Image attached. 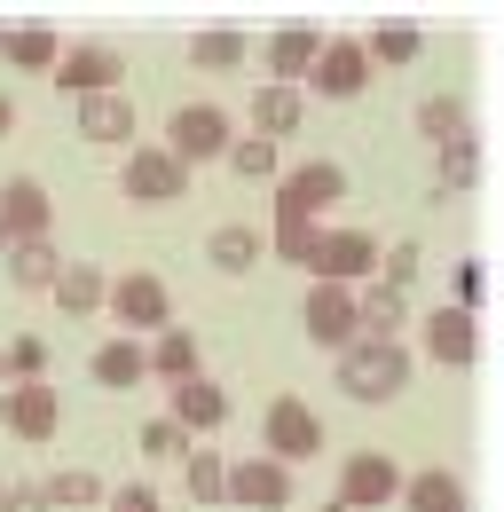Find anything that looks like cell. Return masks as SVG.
I'll return each mask as SVG.
<instances>
[{
    "mask_svg": "<svg viewBox=\"0 0 504 512\" xmlns=\"http://www.w3.org/2000/svg\"><path fill=\"white\" fill-rule=\"evenodd\" d=\"M402 386H410L402 339H355V347L339 355V394H347V402H394Z\"/></svg>",
    "mask_w": 504,
    "mask_h": 512,
    "instance_id": "1",
    "label": "cell"
},
{
    "mask_svg": "<svg viewBox=\"0 0 504 512\" xmlns=\"http://www.w3.org/2000/svg\"><path fill=\"white\" fill-rule=\"evenodd\" d=\"M119 190H126V205H182L189 197V166L166 150V142H142V150H126Z\"/></svg>",
    "mask_w": 504,
    "mask_h": 512,
    "instance_id": "2",
    "label": "cell"
},
{
    "mask_svg": "<svg viewBox=\"0 0 504 512\" xmlns=\"http://www.w3.org/2000/svg\"><path fill=\"white\" fill-rule=\"evenodd\" d=\"M229 142H237V127H229V111H221V103H182V111L166 119V150H174L182 166L229 158Z\"/></svg>",
    "mask_w": 504,
    "mask_h": 512,
    "instance_id": "3",
    "label": "cell"
},
{
    "mask_svg": "<svg viewBox=\"0 0 504 512\" xmlns=\"http://www.w3.org/2000/svg\"><path fill=\"white\" fill-rule=\"evenodd\" d=\"M111 316L126 323V339H134V331L158 339V331L174 323V292H166L150 268H126V276H111Z\"/></svg>",
    "mask_w": 504,
    "mask_h": 512,
    "instance_id": "4",
    "label": "cell"
},
{
    "mask_svg": "<svg viewBox=\"0 0 504 512\" xmlns=\"http://www.w3.org/2000/svg\"><path fill=\"white\" fill-rule=\"evenodd\" d=\"M260 442H268L276 465H300V457L323 449V418H315L300 394H276V402H268V418H260Z\"/></svg>",
    "mask_w": 504,
    "mask_h": 512,
    "instance_id": "5",
    "label": "cell"
},
{
    "mask_svg": "<svg viewBox=\"0 0 504 512\" xmlns=\"http://www.w3.org/2000/svg\"><path fill=\"white\" fill-rule=\"evenodd\" d=\"M300 323H308V339L315 347H355L363 339V300L347 292V284H308V308H300Z\"/></svg>",
    "mask_w": 504,
    "mask_h": 512,
    "instance_id": "6",
    "label": "cell"
},
{
    "mask_svg": "<svg viewBox=\"0 0 504 512\" xmlns=\"http://www.w3.org/2000/svg\"><path fill=\"white\" fill-rule=\"evenodd\" d=\"M119 79H126V56L111 48V40H79V48H63V64H56V87L63 95H119Z\"/></svg>",
    "mask_w": 504,
    "mask_h": 512,
    "instance_id": "7",
    "label": "cell"
},
{
    "mask_svg": "<svg viewBox=\"0 0 504 512\" xmlns=\"http://www.w3.org/2000/svg\"><path fill=\"white\" fill-rule=\"evenodd\" d=\"M308 268H315V284H347V292H355V276L378 268V245L363 237V229H315Z\"/></svg>",
    "mask_w": 504,
    "mask_h": 512,
    "instance_id": "8",
    "label": "cell"
},
{
    "mask_svg": "<svg viewBox=\"0 0 504 512\" xmlns=\"http://www.w3.org/2000/svg\"><path fill=\"white\" fill-rule=\"evenodd\" d=\"M0 426H8L16 442H56V426H63V394H56L48 379L8 386V402H0Z\"/></svg>",
    "mask_w": 504,
    "mask_h": 512,
    "instance_id": "9",
    "label": "cell"
},
{
    "mask_svg": "<svg viewBox=\"0 0 504 512\" xmlns=\"http://www.w3.org/2000/svg\"><path fill=\"white\" fill-rule=\"evenodd\" d=\"M308 87L323 95V103H355V95L371 87V56H363V40H323Z\"/></svg>",
    "mask_w": 504,
    "mask_h": 512,
    "instance_id": "10",
    "label": "cell"
},
{
    "mask_svg": "<svg viewBox=\"0 0 504 512\" xmlns=\"http://www.w3.org/2000/svg\"><path fill=\"white\" fill-rule=\"evenodd\" d=\"M229 505L284 512L292 505V465H276V457H237V465H229Z\"/></svg>",
    "mask_w": 504,
    "mask_h": 512,
    "instance_id": "11",
    "label": "cell"
},
{
    "mask_svg": "<svg viewBox=\"0 0 504 512\" xmlns=\"http://www.w3.org/2000/svg\"><path fill=\"white\" fill-rule=\"evenodd\" d=\"M48 221H56V205L32 174L0 182V245H32V237H48Z\"/></svg>",
    "mask_w": 504,
    "mask_h": 512,
    "instance_id": "12",
    "label": "cell"
},
{
    "mask_svg": "<svg viewBox=\"0 0 504 512\" xmlns=\"http://www.w3.org/2000/svg\"><path fill=\"white\" fill-rule=\"evenodd\" d=\"M347 197V174L331 166V158H308V166H292L284 182H276V213H323V205H339Z\"/></svg>",
    "mask_w": 504,
    "mask_h": 512,
    "instance_id": "13",
    "label": "cell"
},
{
    "mask_svg": "<svg viewBox=\"0 0 504 512\" xmlns=\"http://www.w3.org/2000/svg\"><path fill=\"white\" fill-rule=\"evenodd\" d=\"M386 497H402V473H394V457H378V449H355L347 465H339V505H386Z\"/></svg>",
    "mask_w": 504,
    "mask_h": 512,
    "instance_id": "14",
    "label": "cell"
},
{
    "mask_svg": "<svg viewBox=\"0 0 504 512\" xmlns=\"http://www.w3.org/2000/svg\"><path fill=\"white\" fill-rule=\"evenodd\" d=\"M426 355L449 363V371H465V363L481 355V339H473V308H434V316H426Z\"/></svg>",
    "mask_w": 504,
    "mask_h": 512,
    "instance_id": "15",
    "label": "cell"
},
{
    "mask_svg": "<svg viewBox=\"0 0 504 512\" xmlns=\"http://www.w3.org/2000/svg\"><path fill=\"white\" fill-rule=\"evenodd\" d=\"M87 371H95V386H111V394H126V386H142L150 379V347H142V339H103V347H95V355H87Z\"/></svg>",
    "mask_w": 504,
    "mask_h": 512,
    "instance_id": "16",
    "label": "cell"
},
{
    "mask_svg": "<svg viewBox=\"0 0 504 512\" xmlns=\"http://www.w3.org/2000/svg\"><path fill=\"white\" fill-rule=\"evenodd\" d=\"M8 284L16 292H56V276H63V253H56V237H32V245H8Z\"/></svg>",
    "mask_w": 504,
    "mask_h": 512,
    "instance_id": "17",
    "label": "cell"
},
{
    "mask_svg": "<svg viewBox=\"0 0 504 512\" xmlns=\"http://www.w3.org/2000/svg\"><path fill=\"white\" fill-rule=\"evenodd\" d=\"M221 418H229V394H221V386L205 379V371L174 386V426H182V434H213Z\"/></svg>",
    "mask_w": 504,
    "mask_h": 512,
    "instance_id": "18",
    "label": "cell"
},
{
    "mask_svg": "<svg viewBox=\"0 0 504 512\" xmlns=\"http://www.w3.org/2000/svg\"><path fill=\"white\" fill-rule=\"evenodd\" d=\"M315 56H323V40H315L308 24H284L276 40H268V71H276V87H300L315 71Z\"/></svg>",
    "mask_w": 504,
    "mask_h": 512,
    "instance_id": "19",
    "label": "cell"
},
{
    "mask_svg": "<svg viewBox=\"0 0 504 512\" xmlns=\"http://www.w3.org/2000/svg\"><path fill=\"white\" fill-rule=\"evenodd\" d=\"M56 308H63V316H95V308H111V276H103V268H87V260H63Z\"/></svg>",
    "mask_w": 504,
    "mask_h": 512,
    "instance_id": "20",
    "label": "cell"
},
{
    "mask_svg": "<svg viewBox=\"0 0 504 512\" xmlns=\"http://www.w3.org/2000/svg\"><path fill=\"white\" fill-rule=\"evenodd\" d=\"M79 142H134V103H126V87L79 103Z\"/></svg>",
    "mask_w": 504,
    "mask_h": 512,
    "instance_id": "21",
    "label": "cell"
},
{
    "mask_svg": "<svg viewBox=\"0 0 504 512\" xmlns=\"http://www.w3.org/2000/svg\"><path fill=\"white\" fill-rule=\"evenodd\" d=\"M0 56L16 71H56L63 64V40L48 32V24H16V32H0Z\"/></svg>",
    "mask_w": 504,
    "mask_h": 512,
    "instance_id": "22",
    "label": "cell"
},
{
    "mask_svg": "<svg viewBox=\"0 0 504 512\" xmlns=\"http://www.w3.org/2000/svg\"><path fill=\"white\" fill-rule=\"evenodd\" d=\"M402 505H410V512H465V481L441 473V465H426V473L402 481Z\"/></svg>",
    "mask_w": 504,
    "mask_h": 512,
    "instance_id": "23",
    "label": "cell"
},
{
    "mask_svg": "<svg viewBox=\"0 0 504 512\" xmlns=\"http://www.w3.org/2000/svg\"><path fill=\"white\" fill-rule=\"evenodd\" d=\"M300 111H308V103H300V87H276V79H268V87L252 95V134H260V142H276V134L300 127Z\"/></svg>",
    "mask_w": 504,
    "mask_h": 512,
    "instance_id": "24",
    "label": "cell"
},
{
    "mask_svg": "<svg viewBox=\"0 0 504 512\" xmlns=\"http://www.w3.org/2000/svg\"><path fill=\"white\" fill-rule=\"evenodd\" d=\"M260 253H268V237H260V229H245V221H229V229H213V245H205V260H213V268H229V276H245V268H260Z\"/></svg>",
    "mask_w": 504,
    "mask_h": 512,
    "instance_id": "25",
    "label": "cell"
},
{
    "mask_svg": "<svg viewBox=\"0 0 504 512\" xmlns=\"http://www.w3.org/2000/svg\"><path fill=\"white\" fill-rule=\"evenodd\" d=\"M150 371H158L166 386L197 379V331H174V323H166V331L150 339Z\"/></svg>",
    "mask_w": 504,
    "mask_h": 512,
    "instance_id": "26",
    "label": "cell"
},
{
    "mask_svg": "<svg viewBox=\"0 0 504 512\" xmlns=\"http://www.w3.org/2000/svg\"><path fill=\"white\" fill-rule=\"evenodd\" d=\"M182 481H189L197 505H221V497H229V465H221L213 449H189V457H182Z\"/></svg>",
    "mask_w": 504,
    "mask_h": 512,
    "instance_id": "27",
    "label": "cell"
},
{
    "mask_svg": "<svg viewBox=\"0 0 504 512\" xmlns=\"http://www.w3.org/2000/svg\"><path fill=\"white\" fill-rule=\"evenodd\" d=\"M40 489H48V505H56V512H87V505H103V481H95V473H79V465H71V473H48Z\"/></svg>",
    "mask_w": 504,
    "mask_h": 512,
    "instance_id": "28",
    "label": "cell"
},
{
    "mask_svg": "<svg viewBox=\"0 0 504 512\" xmlns=\"http://www.w3.org/2000/svg\"><path fill=\"white\" fill-rule=\"evenodd\" d=\"M418 127H426V142H465V103H457V95H426V103H418Z\"/></svg>",
    "mask_w": 504,
    "mask_h": 512,
    "instance_id": "29",
    "label": "cell"
},
{
    "mask_svg": "<svg viewBox=\"0 0 504 512\" xmlns=\"http://www.w3.org/2000/svg\"><path fill=\"white\" fill-rule=\"evenodd\" d=\"M252 48H245V32H197L189 40V64H205V71H237Z\"/></svg>",
    "mask_w": 504,
    "mask_h": 512,
    "instance_id": "30",
    "label": "cell"
},
{
    "mask_svg": "<svg viewBox=\"0 0 504 512\" xmlns=\"http://www.w3.org/2000/svg\"><path fill=\"white\" fill-rule=\"evenodd\" d=\"M355 300H363V339H394L402 331V292L378 284V292H355Z\"/></svg>",
    "mask_w": 504,
    "mask_h": 512,
    "instance_id": "31",
    "label": "cell"
},
{
    "mask_svg": "<svg viewBox=\"0 0 504 512\" xmlns=\"http://www.w3.org/2000/svg\"><path fill=\"white\" fill-rule=\"evenodd\" d=\"M229 174H245V182H268V174H276V142H260V134L229 142Z\"/></svg>",
    "mask_w": 504,
    "mask_h": 512,
    "instance_id": "32",
    "label": "cell"
},
{
    "mask_svg": "<svg viewBox=\"0 0 504 512\" xmlns=\"http://www.w3.org/2000/svg\"><path fill=\"white\" fill-rule=\"evenodd\" d=\"M418 48H426V40H418L410 24H386V32H371V40H363V56H378V64H410Z\"/></svg>",
    "mask_w": 504,
    "mask_h": 512,
    "instance_id": "33",
    "label": "cell"
},
{
    "mask_svg": "<svg viewBox=\"0 0 504 512\" xmlns=\"http://www.w3.org/2000/svg\"><path fill=\"white\" fill-rule=\"evenodd\" d=\"M441 174H449V190H465V182L481 174V150H473V134H465V142H441Z\"/></svg>",
    "mask_w": 504,
    "mask_h": 512,
    "instance_id": "34",
    "label": "cell"
},
{
    "mask_svg": "<svg viewBox=\"0 0 504 512\" xmlns=\"http://www.w3.org/2000/svg\"><path fill=\"white\" fill-rule=\"evenodd\" d=\"M40 371H48V347H40V339H8V379L32 386Z\"/></svg>",
    "mask_w": 504,
    "mask_h": 512,
    "instance_id": "35",
    "label": "cell"
},
{
    "mask_svg": "<svg viewBox=\"0 0 504 512\" xmlns=\"http://www.w3.org/2000/svg\"><path fill=\"white\" fill-rule=\"evenodd\" d=\"M142 449H150V457H189V434L174 418H150V426H142Z\"/></svg>",
    "mask_w": 504,
    "mask_h": 512,
    "instance_id": "36",
    "label": "cell"
},
{
    "mask_svg": "<svg viewBox=\"0 0 504 512\" xmlns=\"http://www.w3.org/2000/svg\"><path fill=\"white\" fill-rule=\"evenodd\" d=\"M0 512H56L40 481H0Z\"/></svg>",
    "mask_w": 504,
    "mask_h": 512,
    "instance_id": "37",
    "label": "cell"
},
{
    "mask_svg": "<svg viewBox=\"0 0 504 512\" xmlns=\"http://www.w3.org/2000/svg\"><path fill=\"white\" fill-rule=\"evenodd\" d=\"M103 505H111V512H166L158 497H150V489H142V481H126V489H111Z\"/></svg>",
    "mask_w": 504,
    "mask_h": 512,
    "instance_id": "38",
    "label": "cell"
},
{
    "mask_svg": "<svg viewBox=\"0 0 504 512\" xmlns=\"http://www.w3.org/2000/svg\"><path fill=\"white\" fill-rule=\"evenodd\" d=\"M410 276H418V245H394V253H386V292H402Z\"/></svg>",
    "mask_w": 504,
    "mask_h": 512,
    "instance_id": "39",
    "label": "cell"
},
{
    "mask_svg": "<svg viewBox=\"0 0 504 512\" xmlns=\"http://www.w3.org/2000/svg\"><path fill=\"white\" fill-rule=\"evenodd\" d=\"M8 127H16V103H8V95H0V134H8Z\"/></svg>",
    "mask_w": 504,
    "mask_h": 512,
    "instance_id": "40",
    "label": "cell"
},
{
    "mask_svg": "<svg viewBox=\"0 0 504 512\" xmlns=\"http://www.w3.org/2000/svg\"><path fill=\"white\" fill-rule=\"evenodd\" d=\"M0 386H8V347H0Z\"/></svg>",
    "mask_w": 504,
    "mask_h": 512,
    "instance_id": "41",
    "label": "cell"
},
{
    "mask_svg": "<svg viewBox=\"0 0 504 512\" xmlns=\"http://www.w3.org/2000/svg\"><path fill=\"white\" fill-rule=\"evenodd\" d=\"M323 512H347V505H323Z\"/></svg>",
    "mask_w": 504,
    "mask_h": 512,
    "instance_id": "42",
    "label": "cell"
},
{
    "mask_svg": "<svg viewBox=\"0 0 504 512\" xmlns=\"http://www.w3.org/2000/svg\"><path fill=\"white\" fill-rule=\"evenodd\" d=\"M0 253H8V245H0Z\"/></svg>",
    "mask_w": 504,
    "mask_h": 512,
    "instance_id": "43",
    "label": "cell"
},
{
    "mask_svg": "<svg viewBox=\"0 0 504 512\" xmlns=\"http://www.w3.org/2000/svg\"><path fill=\"white\" fill-rule=\"evenodd\" d=\"M0 402H8V394H0Z\"/></svg>",
    "mask_w": 504,
    "mask_h": 512,
    "instance_id": "44",
    "label": "cell"
}]
</instances>
